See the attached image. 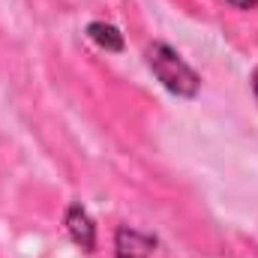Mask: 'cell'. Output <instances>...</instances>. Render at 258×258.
Here are the masks:
<instances>
[{
	"instance_id": "1",
	"label": "cell",
	"mask_w": 258,
	"mask_h": 258,
	"mask_svg": "<svg viewBox=\"0 0 258 258\" xmlns=\"http://www.w3.org/2000/svg\"><path fill=\"white\" fill-rule=\"evenodd\" d=\"M147 66L153 69V75L162 81V87H168L177 96H195L198 93V75L177 57V51H171L168 45L156 42L147 48Z\"/></svg>"
},
{
	"instance_id": "2",
	"label": "cell",
	"mask_w": 258,
	"mask_h": 258,
	"mask_svg": "<svg viewBox=\"0 0 258 258\" xmlns=\"http://www.w3.org/2000/svg\"><path fill=\"white\" fill-rule=\"evenodd\" d=\"M66 228H69V237L81 249H87V252L96 249V228H93V219L87 216V210L81 204H69V210H66Z\"/></svg>"
},
{
	"instance_id": "3",
	"label": "cell",
	"mask_w": 258,
	"mask_h": 258,
	"mask_svg": "<svg viewBox=\"0 0 258 258\" xmlns=\"http://www.w3.org/2000/svg\"><path fill=\"white\" fill-rule=\"evenodd\" d=\"M114 249H117V258H150L153 240L135 228H120L114 237Z\"/></svg>"
},
{
	"instance_id": "4",
	"label": "cell",
	"mask_w": 258,
	"mask_h": 258,
	"mask_svg": "<svg viewBox=\"0 0 258 258\" xmlns=\"http://www.w3.org/2000/svg\"><path fill=\"white\" fill-rule=\"evenodd\" d=\"M87 33H90L93 42H99V45L108 48V51H120V48H123V36H120L111 24H99V21H93V24L87 27Z\"/></svg>"
},
{
	"instance_id": "5",
	"label": "cell",
	"mask_w": 258,
	"mask_h": 258,
	"mask_svg": "<svg viewBox=\"0 0 258 258\" xmlns=\"http://www.w3.org/2000/svg\"><path fill=\"white\" fill-rule=\"evenodd\" d=\"M252 93H255V99H258V69H255V75H252Z\"/></svg>"
}]
</instances>
